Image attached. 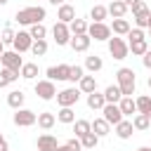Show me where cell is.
Returning <instances> with one entry per match:
<instances>
[{"label":"cell","instance_id":"f1b7e54d","mask_svg":"<svg viewBox=\"0 0 151 151\" xmlns=\"http://www.w3.org/2000/svg\"><path fill=\"white\" fill-rule=\"evenodd\" d=\"M104 97H106V104H118V101L123 99V92H120L118 85H109V87L104 90Z\"/></svg>","mask_w":151,"mask_h":151},{"label":"cell","instance_id":"d6a6232c","mask_svg":"<svg viewBox=\"0 0 151 151\" xmlns=\"http://www.w3.org/2000/svg\"><path fill=\"white\" fill-rule=\"evenodd\" d=\"M21 78L24 80H35L38 78V64L35 61H26L21 66Z\"/></svg>","mask_w":151,"mask_h":151},{"label":"cell","instance_id":"8d00e7d4","mask_svg":"<svg viewBox=\"0 0 151 151\" xmlns=\"http://www.w3.org/2000/svg\"><path fill=\"white\" fill-rule=\"evenodd\" d=\"M28 33H31V38H33V40H45L47 28H45V24H33V26L28 28Z\"/></svg>","mask_w":151,"mask_h":151},{"label":"cell","instance_id":"2e32d148","mask_svg":"<svg viewBox=\"0 0 151 151\" xmlns=\"http://www.w3.org/2000/svg\"><path fill=\"white\" fill-rule=\"evenodd\" d=\"M57 19H59L61 24H71V21L76 19V7L68 5V2H64V5L57 9Z\"/></svg>","mask_w":151,"mask_h":151},{"label":"cell","instance_id":"ac0fdd59","mask_svg":"<svg viewBox=\"0 0 151 151\" xmlns=\"http://www.w3.org/2000/svg\"><path fill=\"white\" fill-rule=\"evenodd\" d=\"M130 28H132V26H130L127 19H113V21H111V33L118 35V38H120V35H127Z\"/></svg>","mask_w":151,"mask_h":151},{"label":"cell","instance_id":"cb8c5ba5","mask_svg":"<svg viewBox=\"0 0 151 151\" xmlns=\"http://www.w3.org/2000/svg\"><path fill=\"white\" fill-rule=\"evenodd\" d=\"M92 132L101 139V137H106V134H111V125L104 120V118H94L92 120Z\"/></svg>","mask_w":151,"mask_h":151},{"label":"cell","instance_id":"7402d4cb","mask_svg":"<svg viewBox=\"0 0 151 151\" xmlns=\"http://www.w3.org/2000/svg\"><path fill=\"white\" fill-rule=\"evenodd\" d=\"M106 17H109V7H106V5H94V7L90 9V19H92V24H104Z\"/></svg>","mask_w":151,"mask_h":151},{"label":"cell","instance_id":"ffe728a7","mask_svg":"<svg viewBox=\"0 0 151 151\" xmlns=\"http://www.w3.org/2000/svg\"><path fill=\"white\" fill-rule=\"evenodd\" d=\"M54 123H57V116H54L52 111H42V113H38V127H40V130H52Z\"/></svg>","mask_w":151,"mask_h":151},{"label":"cell","instance_id":"5bb4252c","mask_svg":"<svg viewBox=\"0 0 151 151\" xmlns=\"http://www.w3.org/2000/svg\"><path fill=\"white\" fill-rule=\"evenodd\" d=\"M35 146H38V151H57V137L54 134H50V132H45V134H40L38 137V142H35Z\"/></svg>","mask_w":151,"mask_h":151},{"label":"cell","instance_id":"ba28073f","mask_svg":"<svg viewBox=\"0 0 151 151\" xmlns=\"http://www.w3.org/2000/svg\"><path fill=\"white\" fill-rule=\"evenodd\" d=\"M35 94L42 99V101H50V99H57V87H54V83L52 80H38L35 83Z\"/></svg>","mask_w":151,"mask_h":151},{"label":"cell","instance_id":"f907efd6","mask_svg":"<svg viewBox=\"0 0 151 151\" xmlns=\"http://www.w3.org/2000/svg\"><path fill=\"white\" fill-rule=\"evenodd\" d=\"M2 54H5V42L0 40V57H2Z\"/></svg>","mask_w":151,"mask_h":151},{"label":"cell","instance_id":"f35d334b","mask_svg":"<svg viewBox=\"0 0 151 151\" xmlns=\"http://www.w3.org/2000/svg\"><path fill=\"white\" fill-rule=\"evenodd\" d=\"M83 78H85V66H78V64L71 66V76H68V80H71V83H80Z\"/></svg>","mask_w":151,"mask_h":151},{"label":"cell","instance_id":"db71d44e","mask_svg":"<svg viewBox=\"0 0 151 151\" xmlns=\"http://www.w3.org/2000/svg\"><path fill=\"white\" fill-rule=\"evenodd\" d=\"M7 2H9V0H0V7H2V5H7Z\"/></svg>","mask_w":151,"mask_h":151},{"label":"cell","instance_id":"5b68a950","mask_svg":"<svg viewBox=\"0 0 151 151\" xmlns=\"http://www.w3.org/2000/svg\"><path fill=\"white\" fill-rule=\"evenodd\" d=\"M80 90L78 87H66V90H61V92H57V104H59V109H64V106H76L78 104V99H80Z\"/></svg>","mask_w":151,"mask_h":151},{"label":"cell","instance_id":"c3c4849f","mask_svg":"<svg viewBox=\"0 0 151 151\" xmlns=\"http://www.w3.org/2000/svg\"><path fill=\"white\" fill-rule=\"evenodd\" d=\"M57 151H71V149H68L66 144H59V146H57Z\"/></svg>","mask_w":151,"mask_h":151},{"label":"cell","instance_id":"d590c367","mask_svg":"<svg viewBox=\"0 0 151 151\" xmlns=\"http://www.w3.org/2000/svg\"><path fill=\"white\" fill-rule=\"evenodd\" d=\"M127 45H130V52H132L134 57H144L146 50H149V42H146V40H137V42H127Z\"/></svg>","mask_w":151,"mask_h":151},{"label":"cell","instance_id":"9c48e42d","mask_svg":"<svg viewBox=\"0 0 151 151\" xmlns=\"http://www.w3.org/2000/svg\"><path fill=\"white\" fill-rule=\"evenodd\" d=\"M52 35H54V42H57V45H68V42H71V28H68V24L57 21V24L52 26Z\"/></svg>","mask_w":151,"mask_h":151},{"label":"cell","instance_id":"30bf717a","mask_svg":"<svg viewBox=\"0 0 151 151\" xmlns=\"http://www.w3.org/2000/svg\"><path fill=\"white\" fill-rule=\"evenodd\" d=\"M101 113H104V116H101V118H104V120H106V123H109V125H118V123H120V120H123V118H125V116H123V111H120V106H118V104H106V106H104V109H101Z\"/></svg>","mask_w":151,"mask_h":151},{"label":"cell","instance_id":"60d3db41","mask_svg":"<svg viewBox=\"0 0 151 151\" xmlns=\"http://www.w3.org/2000/svg\"><path fill=\"white\" fill-rule=\"evenodd\" d=\"M14 38H17V33L12 31V26H5V28H2V35H0V40H2L5 45H12V42H14Z\"/></svg>","mask_w":151,"mask_h":151},{"label":"cell","instance_id":"e575fe53","mask_svg":"<svg viewBox=\"0 0 151 151\" xmlns=\"http://www.w3.org/2000/svg\"><path fill=\"white\" fill-rule=\"evenodd\" d=\"M80 144H83V149H85V151H94V149H97V144H99V137H97L94 132H87L85 137H80Z\"/></svg>","mask_w":151,"mask_h":151},{"label":"cell","instance_id":"b9f144b4","mask_svg":"<svg viewBox=\"0 0 151 151\" xmlns=\"http://www.w3.org/2000/svg\"><path fill=\"white\" fill-rule=\"evenodd\" d=\"M130 9H132V17H137V14H149V12H151V9L146 7V2H144V0H139V2H134V5L130 7Z\"/></svg>","mask_w":151,"mask_h":151},{"label":"cell","instance_id":"8fae6325","mask_svg":"<svg viewBox=\"0 0 151 151\" xmlns=\"http://www.w3.org/2000/svg\"><path fill=\"white\" fill-rule=\"evenodd\" d=\"M12 47L21 54V52H31V47H33V38H31V33L28 31H19L17 33V38H14V42H12Z\"/></svg>","mask_w":151,"mask_h":151},{"label":"cell","instance_id":"603a6c76","mask_svg":"<svg viewBox=\"0 0 151 151\" xmlns=\"http://www.w3.org/2000/svg\"><path fill=\"white\" fill-rule=\"evenodd\" d=\"M57 120L64 123V125H73V123H76V111H73V106L59 109V111H57Z\"/></svg>","mask_w":151,"mask_h":151},{"label":"cell","instance_id":"ab89813d","mask_svg":"<svg viewBox=\"0 0 151 151\" xmlns=\"http://www.w3.org/2000/svg\"><path fill=\"white\" fill-rule=\"evenodd\" d=\"M149 19H151V12L149 14H137L134 17V28H142V31L149 28Z\"/></svg>","mask_w":151,"mask_h":151},{"label":"cell","instance_id":"f546056e","mask_svg":"<svg viewBox=\"0 0 151 151\" xmlns=\"http://www.w3.org/2000/svg\"><path fill=\"white\" fill-rule=\"evenodd\" d=\"M132 127L139 130V132H146L151 127V118L144 116V113H137V116H132Z\"/></svg>","mask_w":151,"mask_h":151},{"label":"cell","instance_id":"681fc988","mask_svg":"<svg viewBox=\"0 0 151 151\" xmlns=\"http://www.w3.org/2000/svg\"><path fill=\"white\" fill-rule=\"evenodd\" d=\"M123 2H125L127 7H132V5H134V2H139V0H123Z\"/></svg>","mask_w":151,"mask_h":151},{"label":"cell","instance_id":"4fadbf2b","mask_svg":"<svg viewBox=\"0 0 151 151\" xmlns=\"http://www.w3.org/2000/svg\"><path fill=\"white\" fill-rule=\"evenodd\" d=\"M71 50L73 52H87L90 50V45H92V38L85 33V35H71Z\"/></svg>","mask_w":151,"mask_h":151},{"label":"cell","instance_id":"836d02e7","mask_svg":"<svg viewBox=\"0 0 151 151\" xmlns=\"http://www.w3.org/2000/svg\"><path fill=\"white\" fill-rule=\"evenodd\" d=\"M19 80V73L17 71H9V68H0V87H7L12 83Z\"/></svg>","mask_w":151,"mask_h":151},{"label":"cell","instance_id":"277c9868","mask_svg":"<svg viewBox=\"0 0 151 151\" xmlns=\"http://www.w3.org/2000/svg\"><path fill=\"white\" fill-rule=\"evenodd\" d=\"M109 54H111L116 61H123V59L130 54V45H127L123 38L113 35V38H109Z\"/></svg>","mask_w":151,"mask_h":151},{"label":"cell","instance_id":"d6986e66","mask_svg":"<svg viewBox=\"0 0 151 151\" xmlns=\"http://www.w3.org/2000/svg\"><path fill=\"white\" fill-rule=\"evenodd\" d=\"M24 101H26V94L21 92V90H12L9 94H7V104L14 109V111H19V109H24Z\"/></svg>","mask_w":151,"mask_h":151},{"label":"cell","instance_id":"44dd1931","mask_svg":"<svg viewBox=\"0 0 151 151\" xmlns=\"http://www.w3.org/2000/svg\"><path fill=\"white\" fill-rule=\"evenodd\" d=\"M132 132H134V127H132V120H120L118 125H116V137L118 139H130L132 137Z\"/></svg>","mask_w":151,"mask_h":151},{"label":"cell","instance_id":"9f6ffc18","mask_svg":"<svg viewBox=\"0 0 151 151\" xmlns=\"http://www.w3.org/2000/svg\"><path fill=\"white\" fill-rule=\"evenodd\" d=\"M109 2H116V0H109Z\"/></svg>","mask_w":151,"mask_h":151},{"label":"cell","instance_id":"11a10c76","mask_svg":"<svg viewBox=\"0 0 151 151\" xmlns=\"http://www.w3.org/2000/svg\"><path fill=\"white\" fill-rule=\"evenodd\" d=\"M149 35H151V19H149Z\"/></svg>","mask_w":151,"mask_h":151},{"label":"cell","instance_id":"7dc6e473","mask_svg":"<svg viewBox=\"0 0 151 151\" xmlns=\"http://www.w3.org/2000/svg\"><path fill=\"white\" fill-rule=\"evenodd\" d=\"M64 2H66V0H50V5H57V7H61Z\"/></svg>","mask_w":151,"mask_h":151},{"label":"cell","instance_id":"f5cc1de1","mask_svg":"<svg viewBox=\"0 0 151 151\" xmlns=\"http://www.w3.org/2000/svg\"><path fill=\"white\" fill-rule=\"evenodd\" d=\"M146 85H149V90H151V76H149V80H146Z\"/></svg>","mask_w":151,"mask_h":151},{"label":"cell","instance_id":"484cf974","mask_svg":"<svg viewBox=\"0 0 151 151\" xmlns=\"http://www.w3.org/2000/svg\"><path fill=\"white\" fill-rule=\"evenodd\" d=\"M118 106H120L123 116H137V101H134L132 97H123V99L118 101Z\"/></svg>","mask_w":151,"mask_h":151},{"label":"cell","instance_id":"7a4b0ae2","mask_svg":"<svg viewBox=\"0 0 151 151\" xmlns=\"http://www.w3.org/2000/svg\"><path fill=\"white\" fill-rule=\"evenodd\" d=\"M116 85L120 87L123 97H132L134 90H137V73H134L132 68H127V66L118 68V71H116Z\"/></svg>","mask_w":151,"mask_h":151},{"label":"cell","instance_id":"bcb514c9","mask_svg":"<svg viewBox=\"0 0 151 151\" xmlns=\"http://www.w3.org/2000/svg\"><path fill=\"white\" fill-rule=\"evenodd\" d=\"M0 151H9V144H7V139L0 134Z\"/></svg>","mask_w":151,"mask_h":151},{"label":"cell","instance_id":"83f0119b","mask_svg":"<svg viewBox=\"0 0 151 151\" xmlns=\"http://www.w3.org/2000/svg\"><path fill=\"white\" fill-rule=\"evenodd\" d=\"M78 90H80L83 94H92V92H97V80H94V76H85V78L78 83Z\"/></svg>","mask_w":151,"mask_h":151},{"label":"cell","instance_id":"6da1fadb","mask_svg":"<svg viewBox=\"0 0 151 151\" xmlns=\"http://www.w3.org/2000/svg\"><path fill=\"white\" fill-rule=\"evenodd\" d=\"M45 17H47V12H45V7H40V5H31V7L17 9V14H14L17 24H21V26H33V24H42V19H45Z\"/></svg>","mask_w":151,"mask_h":151},{"label":"cell","instance_id":"1f68e13d","mask_svg":"<svg viewBox=\"0 0 151 151\" xmlns=\"http://www.w3.org/2000/svg\"><path fill=\"white\" fill-rule=\"evenodd\" d=\"M134 101H137V113H144V116L151 118V97L149 94H139Z\"/></svg>","mask_w":151,"mask_h":151},{"label":"cell","instance_id":"d4e9b609","mask_svg":"<svg viewBox=\"0 0 151 151\" xmlns=\"http://www.w3.org/2000/svg\"><path fill=\"white\" fill-rule=\"evenodd\" d=\"M101 68H104V61H101L99 54H90V57H85V71L97 73V71H101Z\"/></svg>","mask_w":151,"mask_h":151},{"label":"cell","instance_id":"816d5d0a","mask_svg":"<svg viewBox=\"0 0 151 151\" xmlns=\"http://www.w3.org/2000/svg\"><path fill=\"white\" fill-rule=\"evenodd\" d=\"M137 151H151V149H149V146H139Z\"/></svg>","mask_w":151,"mask_h":151},{"label":"cell","instance_id":"9a60e30c","mask_svg":"<svg viewBox=\"0 0 151 151\" xmlns=\"http://www.w3.org/2000/svg\"><path fill=\"white\" fill-rule=\"evenodd\" d=\"M130 12V7L123 2V0H116V2H109V17L113 19H125V14Z\"/></svg>","mask_w":151,"mask_h":151},{"label":"cell","instance_id":"74e56055","mask_svg":"<svg viewBox=\"0 0 151 151\" xmlns=\"http://www.w3.org/2000/svg\"><path fill=\"white\" fill-rule=\"evenodd\" d=\"M31 52H33V57H42V54H47V40H33Z\"/></svg>","mask_w":151,"mask_h":151},{"label":"cell","instance_id":"52a82bcc","mask_svg":"<svg viewBox=\"0 0 151 151\" xmlns=\"http://www.w3.org/2000/svg\"><path fill=\"white\" fill-rule=\"evenodd\" d=\"M87 35H90L92 40L109 42V38H111L113 33H111V26H109V24H90V28H87Z\"/></svg>","mask_w":151,"mask_h":151},{"label":"cell","instance_id":"8992f818","mask_svg":"<svg viewBox=\"0 0 151 151\" xmlns=\"http://www.w3.org/2000/svg\"><path fill=\"white\" fill-rule=\"evenodd\" d=\"M12 120H14L17 127H31V125L38 123V116H35L31 109H19V111H14Z\"/></svg>","mask_w":151,"mask_h":151},{"label":"cell","instance_id":"4316f807","mask_svg":"<svg viewBox=\"0 0 151 151\" xmlns=\"http://www.w3.org/2000/svg\"><path fill=\"white\" fill-rule=\"evenodd\" d=\"M68 28H71V35H85L87 33V28H90V24L85 21V19H73L71 24H68Z\"/></svg>","mask_w":151,"mask_h":151},{"label":"cell","instance_id":"ee69618b","mask_svg":"<svg viewBox=\"0 0 151 151\" xmlns=\"http://www.w3.org/2000/svg\"><path fill=\"white\" fill-rule=\"evenodd\" d=\"M66 146H68L71 151H83V144H80V139H78V137H71V139L66 142Z\"/></svg>","mask_w":151,"mask_h":151},{"label":"cell","instance_id":"7bdbcfd3","mask_svg":"<svg viewBox=\"0 0 151 151\" xmlns=\"http://www.w3.org/2000/svg\"><path fill=\"white\" fill-rule=\"evenodd\" d=\"M127 42H137V40H146V33L142 31V28H130V33H127Z\"/></svg>","mask_w":151,"mask_h":151},{"label":"cell","instance_id":"e0dca14e","mask_svg":"<svg viewBox=\"0 0 151 151\" xmlns=\"http://www.w3.org/2000/svg\"><path fill=\"white\" fill-rule=\"evenodd\" d=\"M106 106V97H104V92H92V94H87V109H92V111H101Z\"/></svg>","mask_w":151,"mask_h":151},{"label":"cell","instance_id":"6f0895ef","mask_svg":"<svg viewBox=\"0 0 151 151\" xmlns=\"http://www.w3.org/2000/svg\"><path fill=\"white\" fill-rule=\"evenodd\" d=\"M83 151H85V149H83Z\"/></svg>","mask_w":151,"mask_h":151},{"label":"cell","instance_id":"3957f363","mask_svg":"<svg viewBox=\"0 0 151 151\" xmlns=\"http://www.w3.org/2000/svg\"><path fill=\"white\" fill-rule=\"evenodd\" d=\"M26 61L21 59V54L17 52V50H5V54L0 57V66L2 68H9V71H17L19 76H21V66H24Z\"/></svg>","mask_w":151,"mask_h":151},{"label":"cell","instance_id":"4dcf8cb0","mask_svg":"<svg viewBox=\"0 0 151 151\" xmlns=\"http://www.w3.org/2000/svg\"><path fill=\"white\" fill-rule=\"evenodd\" d=\"M73 132H76V137L80 139V137H85L87 132H92V120H83V118H78L76 123H73Z\"/></svg>","mask_w":151,"mask_h":151},{"label":"cell","instance_id":"f6af8a7d","mask_svg":"<svg viewBox=\"0 0 151 151\" xmlns=\"http://www.w3.org/2000/svg\"><path fill=\"white\" fill-rule=\"evenodd\" d=\"M142 64H144V68L151 71V50H146V54L142 57Z\"/></svg>","mask_w":151,"mask_h":151},{"label":"cell","instance_id":"7c38bea8","mask_svg":"<svg viewBox=\"0 0 151 151\" xmlns=\"http://www.w3.org/2000/svg\"><path fill=\"white\" fill-rule=\"evenodd\" d=\"M47 80H68V76H71V66L68 64H57V66H50L47 71Z\"/></svg>","mask_w":151,"mask_h":151}]
</instances>
